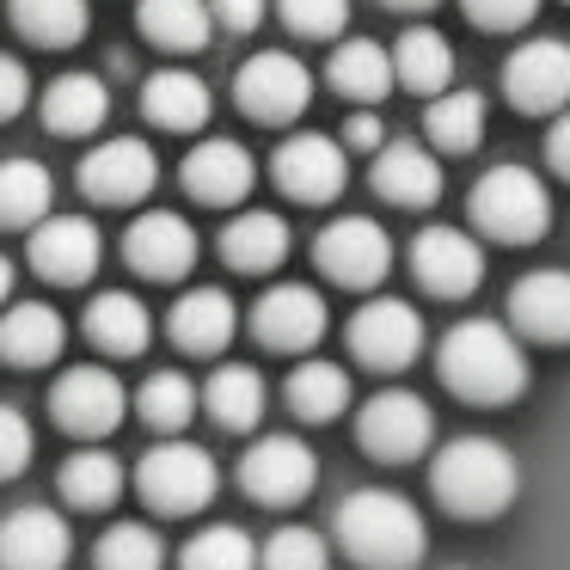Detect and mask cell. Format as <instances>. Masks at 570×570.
I'll return each mask as SVG.
<instances>
[{
	"mask_svg": "<svg viewBox=\"0 0 570 570\" xmlns=\"http://www.w3.org/2000/svg\"><path fill=\"white\" fill-rule=\"evenodd\" d=\"M435 368H442L448 393H460L466 405H509V399L528 393V350L497 320H460L442 337Z\"/></svg>",
	"mask_w": 570,
	"mask_h": 570,
	"instance_id": "1",
	"label": "cell"
},
{
	"mask_svg": "<svg viewBox=\"0 0 570 570\" xmlns=\"http://www.w3.org/2000/svg\"><path fill=\"white\" fill-rule=\"evenodd\" d=\"M337 540L362 570H417L430 552V528H423L417 503L381 484H362L337 503Z\"/></svg>",
	"mask_w": 570,
	"mask_h": 570,
	"instance_id": "2",
	"label": "cell"
},
{
	"mask_svg": "<svg viewBox=\"0 0 570 570\" xmlns=\"http://www.w3.org/2000/svg\"><path fill=\"white\" fill-rule=\"evenodd\" d=\"M430 491L460 521H497L521 491V466L491 435H454L430 466Z\"/></svg>",
	"mask_w": 570,
	"mask_h": 570,
	"instance_id": "3",
	"label": "cell"
},
{
	"mask_svg": "<svg viewBox=\"0 0 570 570\" xmlns=\"http://www.w3.org/2000/svg\"><path fill=\"white\" fill-rule=\"evenodd\" d=\"M466 209L479 222V234L503 239V246H533V239L552 234V190L533 166H515V160L479 173Z\"/></svg>",
	"mask_w": 570,
	"mask_h": 570,
	"instance_id": "4",
	"label": "cell"
},
{
	"mask_svg": "<svg viewBox=\"0 0 570 570\" xmlns=\"http://www.w3.org/2000/svg\"><path fill=\"white\" fill-rule=\"evenodd\" d=\"M136 491H141V503L160 509V515H197V509H209L215 491H222V466H215V454L203 442L173 435V442L148 448V460H141V472H136Z\"/></svg>",
	"mask_w": 570,
	"mask_h": 570,
	"instance_id": "5",
	"label": "cell"
},
{
	"mask_svg": "<svg viewBox=\"0 0 570 570\" xmlns=\"http://www.w3.org/2000/svg\"><path fill=\"white\" fill-rule=\"evenodd\" d=\"M234 99L252 124H295L313 105V75H307V62L288 56V50H258L252 62H239Z\"/></svg>",
	"mask_w": 570,
	"mask_h": 570,
	"instance_id": "6",
	"label": "cell"
},
{
	"mask_svg": "<svg viewBox=\"0 0 570 570\" xmlns=\"http://www.w3.org/2000/svg\"><path fill=\"white\" fill-rule=\"evenodd\" d=\"M313 264L332 276L337 288H381L393 271V239L368 215H337L320 239H313Z\"/></svg>",
	"mask_w": 570,
	"mask_h": 570,
	"instance_id": "7",
	"label": "cell"
},
{
	"mask_svg": "<svg viewBox=\"0 0 570 570\" xmlns=\"http://www.w3.org/2000/svg\"><path fill=\"white\" fill-rule=\"evenodd\" d=\"M350 350L362 368L374 374H399L423 356V313L399 295H374L368 307L350 320Z\"/></svg>",
	"mask_w": 570,
	"mask_h": 570,
	"instance_id": "8",
	"label": "cell"
},
{
	"mask_svg": "<svg viewBox=\"0 0 570 570\" xmlns=\"http://www.w3.org/2000/svg\"><path fill=\"white\" fill-rule=\"evenodd\" d=\"M320 484V460L301 435H258L239 460V491L252 503H271V509H288Z\"/></svg>",
	"mask_w": 570,
	"mask_h": 570,
	"instance_id": "9",
	"label": "cell"
},
{
	"mask_svg": "<svg viewBox=\"0 0 570 570\" xmlns=\"http://www.w3.org/2000/svg\"><path fill=\"white\" fill-rule=\"evenodd\" d=\"M50 411H56V423H62L68 435H87V442H99V435H111L117 423L129 417V386L117 381L111 368L87 362V368H68L62 381H56Z\"/></svg>",
	"mask_w": 570,
	"mask_h": 570,
	"instance_id": "10",
	"label": "cell"
},
{
	"mask_svg": "<svg viewBox=\"0 0 570 570\" xmlns=\"http://www.w3.org/2000/svg\"><path fill=\"white\" fill-rule=\"evenodd\" d=\"M356 435L362 448H368L374 460H386V466H405V460H417L423 448L435 442V417L430 405H423L417 393H374L368 405L356 411Z\"/></svg>",
	"mask_w": 570,
	"mask_h": 570,
	"instance_id": "11",
	"label": "cell"
},
{
	"mask_svg": "<svg viewBox=\"0 0 570 570\" xmlns=\"http://www.w3.org/2000/svg\"><path fill=\"white\" fill-rule=\"evenodd\" d=\"M411 276L435 301H466L484 283V246L466 227H423L411 239Z\"/></svg>",
	"mask_w": 570,
	"mask_h": 570,
	"instance_id": "12",
	"label": "cell"
},
{
	"mask_svg": "<svg viewBox=\"0 0 570 570\" xmlns=\"http://www.w3.org/2000/svg\"><path fill=\"white\" fill-rule=\"evenodd\" d=\"M503 92L528 117H564L570 111V43L564 38H528L503 68Z\"/></svg>",
	"mask_w": 570,
	"mask_h": 570,
	"instance_id": "13",
	"label": "cell"
},
{
	"mask_svg": "<svg viewBox=\"0 0 570 570\" xmlns=\"http://www.w3.org/2000/svg\"><path fill=\"white\" fill-rule=\"evenodd\" d=\"M154 178H160V160H154V148L141 136H111L80 160V190L92 203H105V209L141 203L154 190Z\"/></svg>",
	"mask_w": 570,
	"mask_h": 570,
	"instance_id": "14",
	"label": "cell"
},
{
	"mask_svg": "<svg viewBox=\"0 0 570 570\" xmlns=\"http://www.w3.org/2000/svg\"><path fill=\"white\" fill-rule=\"evenodd\" d=\"M325 325H332V313H325V295L307 283H276L258 295V307H252V332H258L264 350H283V356H301V350H313L325 337Z\"/></svg>",
	"mask_w": 570,
	"mask_h": 570,
	"instance_id": "15",
	"label": "cell"
},
{
	"mask_svg": "<svg viewBox=\"0 0 570 570\" xmlns=\"http://www.w3.org/2000/svg\"><path fill=\"white\" fill-rule=\"evenodd\" d=\"M26 252H31V271H38L43 283L80 288L92 271H99L105 239H99V227H92L87 215H50V222L31 227Z\"/></svg>",
	"mask_w": 570,
	"mask_h": 570,
	"instance_id": "16",
	"label": "cell"
},
{
	"mask_svg": "<svg viewBox=\"0 0 570 570\" xmlns=\"http://www.w3.org/2000/svg\"><path fill=\"white\" fill-rule=\"evenodd\" d=\"M276 185H283V197L295 203H332L337 190L350 185V154L337 148L332 136H313V129H301V136H288L283 148H276Z\"/></svg>",
	"mask_w": 570,
	"mask_h": 570,
	"instance_id": "17",
	"label": "cell"
},
{
	"mask_svg": "<svg viewBox=\"0 0 570 570\" xmlns=\"http://www.w3.org/2000/svg\"><path fill=\"white\" fill-rule=\"evenodd\" d=\"M124 258H129V271L148 276V283H178V276L197 264V227L173 209H148V215L129 222Z\"/></svg>",
	"mask_w": 570,
	"mask_h": 570,
	"instance_id": "18",
	"label": "cell"
},
{
	"mask_svg": "<svg viewBox=\"0 0 570 570\" xmlns=\"http://www.w3.org/2000/svg\"><path fill=\"white\" fill-rule=\"evenodd\" d=\"M75 528L50 503H26L0 521V570H68Z\"/></svg>",
	"mask_w": 570,
	"mask_h": 570,
	"instance_id": "19",
	"label": "cell"
},
{
	"mask_svg": "<svg viewBox=\"0 0 570 570\" xmlns=\"http://www.w3.org/2000/svg\"><path fill=\"white\" fill-rule=\"evenodd\" d=\"M509 332L533 344H570V271H528L509 288Z\"/></svg>",
	"mask_w": 570,
	"mask_h": 570,
	"instance_id": "20",
	"label": "cell"
},
{
	"mask_svg": "<svg viewBox=\"0 0 570 570\" xmlns=\"http://www.w3.org/2000/svg\"><path fill=\"white\" fill-rule=\"evenodd\" d=\"M252 178H258L252 154L239 148V141H227V136H209V141H197V148L185 154V190L197 203H209V209H234V203H246Z\"/></svg>",
	"mask_w": 570,
	"mask_h": 570,
	"instance_id": "21",
	"label": "cell"
},
{
	"mask_svg": "<svg viewBox=\"0 0 570 570\" xmlns=\"http://www.w3.org/2000/svg\"><path fill=\"white\" fill-rule=\"evenodd\" d=\"M166 325H173V344L185 356H222L239 332V307L227 288H185L173 301V320Z\"/></svg>",
	"mask_w": 570,
	"mask_h": 570,
	"instance_id": "22",
	"label": "cell"
},
{
	"mask_svg": "<svg viewBox=\"0 0 570 570\" xmlns=\"http://www.w3.org/2000/svg\"><path fill=\"white\" fill-rule=\"evenodd\" d=\"M374 190H381L393 209H430L442 197V160H435L423 141H386L374 154Z\"/></svg>",
	"mask_w": 570,
	"mask_h": 570,
	"instance_id": "23",
	"label": "cell"
},
{
	"mask_svg": "<svg viewBox=\"0 0 570 570\" xmlns=\"http://www.w3.org/2000/svg\"><path fill=\"white\" fill-rule=\"evenodd\" d=\"M87 344L99 350V356H141V350L154 344V320H148V307H141L129 288H105V295H92V307H87Z\"/></svg>",
	"mask_w": 570,
	"mask_h": 570,
	"instance_id": "24",
	"label": "cell"
},
{
	"mask_svg": "<svg viewBox=\"0 0 570 570\" xmlns=\"http://www.w3.org/2000/svg\"><path fill=\"white\" fill-rule=\"evenodd\" d=\"M68 344V325L56 307L43 301H19V307L0 313V362H13V368H43L56 362Z\"/></svg>",
	"mask_w": 570,
	"mask_h": 570,
	"instance_id": "25",
	"label": "cell"
},
{
	"mask_svg": "<svg viewBox=\"0 0 570 570\" xmlns=\"http://www.w3.org/2000/svg\"><path fill=\"white\" fill-rule=\"evenodd\" d=\"M141 117L173 129V136H190V129H203L215 117V92L203 87L190 68H160V75L141 87Z\"/></svg>",
	"mask_w": 570,
	"mask_h": 570,
	"instance_id": "26",
	"label": "cell"
},
{
	"mask_svg": "<svg viewBox=\"0 0 570 570\" xmlns=\"http://www.w3.org/2000/svg\"><path fill=\"white\" fill-rule=\"evenodd\" d=\"M43 129L56 136H99L105 117H111V87L99 75H62L43 87Z\"/></svg>",
	"mask_w": 570,
	"mask_h": 570,
	"instance_id": "27",
	"label": "cell"
},
{
	"mask_svg": "<svg viewBox=\"0 0 570 570\" xmlns=\"http://www.w3.org/2000/svg\"><path fill=\"white\" fill-rule=\"evenodd\" d=\"M288 222L283 215H271V209H246V215H234L227 222V234H222V258L234 264L239 276H271L276 264L288 258Z\"/></svg>",
	"mask_w": 570,
	"mask_h": 570,
	"instance_id": "28",
	"label": "cell"
},
{
	"mask_svg": "<svg viewBox=\"0 0 570 570\" xmlns=\"http://www.w3.org/2000/svg\"><path fill=\"white\" fill-rule=\"evenodd\" d=\"M386 56H393V80H399V87L423 92V99H435V92L454 87V43H448L435 26H411Z\"/></svg>",
	"mask_w": 570,
	"mask_h": 570,
	"instance_id": "29",
	"label": "cell"
},
{
	"mask_svg": "<svg viewBox=\"0 0 570 570\" xmlns=\"http://www.w3.org/2000/svg\"><path fill=\"white\" fill-rule=\"evenodd\" d=\"M136 26L148 43H160L173 56L209 50V38H215L209 0H136Z\"/></svg>",
	"mask_w": 570,
	"mask_h": 570,
	"instance_id": "30",
	"label": "cell"
},
{
	"mask_svg": "<svg viewBox=\"0 0 570 570\" xmlns=\"http://www.w3.org/2000/svg\"><path fill=\"white\" fill-rule=\"evenodd\" d=\"M264 405H271V386H264V374L246 368V362H227V368H215L209 386H203V411H209L222 430H234V435L258 430Z\"/></svg>",
	"mask_w": 570,
	"mask_h": 570,
	"instance_id": "31",
	"label": "cell"
},
{
	"mask_svg": "<svg viewBox=\"0 0 570 570\" xmlns=\"http://www.w3.org/2000/svg\"><path fill=\"white\" fill-rule=\"evenodd\" d=\"M423 148L442 160V154H472L479 148V136H484V92H472V87H448V92H435L430 99V111H423Z\"/></svg>",
	"mask_w": 570,
	"mask_h": 570,
	"instance_id": "32",
	"label": "cell"
},
{
	"mask_svg": "<svg viewBox=\"0 0 570 570\" xmlns=\"http://www.w3.org/2000/svg\"><path fill=\"white\" fill-rule=\"evenodd\" d=\"M325 80H332V92H344V99L374 105V99L393 92V56L374 38H344L332 50V62H325Z\"/></svg>",
	"mask_w": 570,
	"mask_h": 570,
	"instance_id": "33",
	"label": "cell"
},
{
	"mask_svg": "<svg viewBox=\"0 0 570 570\" xmlns=\"http://www.w3.org/2000/svg\"><path fill=\"white\" fill-rule=\"evenodd\" d=\"M50 203H56V178L50 166L38 160H0V227L13 234H31L38 222H50Z\"/></svg>",
	"mask_w": 570,
	"mask_h": 570,
	"instance_id": "34",
	"label": "cell"
},
{
	"mask_svg": "<svg viewBox=\"0 0 570 570\" xmlns=\"http://www.w3.org/2000/svg\"><path fill=\"white\" fill-rule=\"evenodd\" d=\"M56 484H62V503H75V509H111L117 497H124L129 472H124V460L105 454V448H80V454L62 460V479Z\"/></svg>",
	"mask_w": 570,
	"mask_h": 570,
	"instance_id": "35",
	"label": "cell"
},
{
	"mask_svg": "<svg viewBox=\"0 0 570 570\" xmlns=\"http://www.w3.org/2000/svg\"><path fill=\"white\" fill-rule=\"evenodd\" d=\"M19 38L43 43V50H75L87 38V0H7Z\"/></svg>",
	"mask_w": 570,
	"mask_h": 570,
	"instance_id": "36",
	"label": "cell"
},
{
	"mask_svg": "<svg viewBox=\"0 0 570 570\" xmlns=\"http://www.w3.org/2000/svg\"><path fill=\"white\" fill-rule=\"evenodd\" d=\"M283 393H288V411H295L301 423H332L337 411L350 405V374L337 368V362H301Z\"/></svg>",
	"mask_w": 570,
	"mask_h": 570,
	"instance_id": "37",
	"label": "cell"
},
{
	"mask_svg": "<svg viewBox=\"0 0 570 570\" xmlns=\"http://www.w3.org/2000/svg\"><path fill=\"white\" fill-rule=\"evenodd\" d=\"M136 411H141L148 430H160L166 442H173V435L197 417V386H190L178 368H160V374H148V381L136 386Z\"/></svg>",
	"mask_w": 570,
	"mask_h": 570,
	"instance_id": "38",
	"label": "cell"
},
{
	"mask_svg": "<svg viewBox=\"0 0 570 570\" xmlns=\"http://www.w3.org/2000/svg\"><path fill=\"white\" fill-rule=\"evenodd\" d=\"M178 570H258V546H252L246 528L215 521V528H203L197 540L178 552Z\"/></svg>",
	"mask_w": 570,
	"mask_h": 570,
	"instance_id": "39",
	"label": "cell"
},
{
	"mask_svg": "<svg viewBox=\"0 0 570 570\" xmlns=\"http://www.w3.org/2000/svg\"><path fill=\"white\" fill-rule=\"evenodd\" d=\"M166 564V540L148 521H117L99 540V570H160Z\"/></svg>",
	"mask_w": 570,
	"mask_h": 570,
	"instance_id": "40",
	"label": "cell"
},
{
	"mask_svg": "<svg viewBox=\"0 0 570 570\" xmlns=\"http://www.w3.org/2000/svg\"><path fill=\"white\" fill-rule=\"evenodd\" d=\"M325 558L332 552H325V540L313 528H276L258 546V570H332Z\"/></svg>",
	"mask_w": 570,
	"mask_h": 570,
	"instance_id": "41",
	"label": "cell"
},
{
	"mask_svg": "<svg viewBox=\"0 0 570 570\" xmlns=\"http://www.w3.org/2000/svg\"><path fill=\"white\" fill-rule=\"evenodd\" d=\"M276 19L295 38H337L350 26V0H276Z\"/></svg>",
	"mask_w": 570,
	"mask_h": 570,
	"instance_id": "42",
	"label": "cell"
},
{
	"mask_svg": "<svg viewBox=\"0 0 570 570\" xmlns=\"http://www.w3.org/2000/svg\"><path fill=\"white\" fill-rule=\"evenodd\" d=\"M38 454V430L19 405H0V479H19Z\"/></svg>",
	"mask_w": 570,
	"mask_h": 570,
	"instance_id": "43",
	"label": "cell"
},
{
	"mask_svg": "<svg viewBox=\"0 0 570 570\" xmlns=\"http://www.w3.org/2000/svg\"><path fill=\"white\" fill-rule=\"evenodd\" d=\"M466 19L479 31H521L533 13H540V0H460Z\"/></svg>",
	"mask_w": 570,
	"mask_h": 570,
	"instance_id": "44",
	"label": "cell"
},
{
	"mask_svg": "<svg viewBox=\"0 0 570 570\" xmlns=\"http://www.w3.org/2000/svg\"><path fill=\"white\" fill-rule=\"evenodd\" d=\"M26 105H31V68L19 62V56L0 50V124H7V117H19Z\"/></svg>",
	"mask_w": 570,
	"mask_h": 570,
	"instance_id": "45",
	"label": "cell"
},
{
	"mask_svg": "<svg viewBox=\"0 0 570 570\" xmlns=\"http://www.w3.org/2000/svg\"><path fill=\"white\" fill-rule=\"evenodd\" d=\"M209 19L222 31H258L264 26V0H209Z\"/></svg>",
	"mask_w": 570,
	"mask_h": 570,
	"instance_id": "46",
	"label": "cell"
},
{
	"mask_svg": "<svg viewBox=\"0 0 570 570\" xmlns=\"http://www.w3.org/2000/svg\"><path fill=\"white\" fill-rule=\"evenodd\" d=\"M337 148H344V154H381L386 148V129L362 111V117H350V124H344V141H337Z\"/></svg>",
	"mask_w": 570,
	"mask_h": 570,
	"instance_id": "47",
	"label": "cell"
},
{
	"mask_svg": "<svg viewBox=\"0 0 570 570\" xmlns=\"http://www.w3.org/2000/svg\"><path fill=\"white\" fill-rule=\"evenodd\" d=\"M546 166L570 185V111L552 117V129H546Z\"/></svg>",
	"mask_w": 570,
	"mask_h": 570,
	"instance_id": "48",
	"label": "cell"
},
{
	"mask_svg": "<svg viewBox=\"0 0 570 570\" xmlns=\"http://www.w3.org/2000/svg\"><path fill=\"white\" fill-rule=\"evenodd\" d=\"M381 7H393V13H430L435 0H381Z\"/></svg>",
	"mask_w": 570,
	"mask_h": 570,
	"instance_id": "49",
	"label": "cell"
},
{
	"mask_svg": "<svg viewBox=\"0 0 570 570\" xmlns=\"http://www.w3.org/2000/svg\"><path fill=\"white\" fill-rule=\"evenodd\" d=\"M7 295H13V258H0V307H7Z\"/></svg>",
	"mask_w": 570,
	"mask_h": 570,
	"instance_id": "50",
	"label": "cell"
}]
</instances>
